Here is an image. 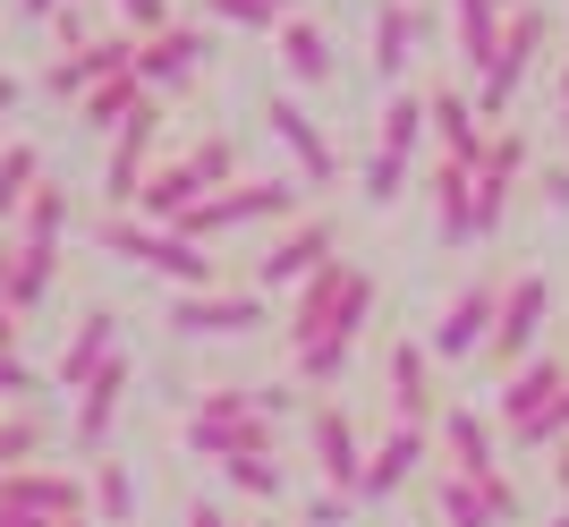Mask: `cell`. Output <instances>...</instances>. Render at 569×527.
Segmentation results:
<instances>
[{
	"label": "cell",
	"instance_id": "6da1fadb",
	"mask_svg": "<svg viewBox=\"0 0 569 527\" xmlns=\"http://www.w3.org/2000/svg\"><path fill=\"white\" fill-rule=\"evenodd\" d=\"M238 188V145L230 137H196L179 162H153L137 188V221H153V230H179V221L204 205V196Z\"/></svg>",
	"mask_w": 569,
	"mask_h": 527
},
{
	"label": "cell",
	"instance_id": "7a4b0ae2",
	"mask_svg": "<svg viewBox=\"0 0 569 527\" xmlns=\"http://www.w3.org/2000/svg\"><path fill=\"white\" fill-rule=\"evenodd\" d=\"M366 315H375V272L349 256H332L315 281L289 289V349H307V340H366Z\"/></svg>",
	"mask_w": 569,
	"mask_h": 527
},
{
	"label": "cell",
	"instance_id": "3957f363",
	"mask_svg": "<svg viewBox=\"0 0 569 527\" xmlns=\"http://www.w3.org/2000/svg\"><path fill=\"white\" fill-rule=\"evenodd\" d=\"M307 213V179H238V188H221V196H204L188 221H179V239H196V247H213V239H230V230H289V221Z\"/></svg>",
	"mask_w": 569,
	"mask_h": 527
},
{
	"label": "cell",
	"instance_id": "277c9868",
	"mask_svg": "<svg viewBox=\"0 0 569 527\" xmlns=\"http://www.w3.org/2000/svg\"><path fill=\"white\" fill-rule=\"evenodd\" d=\"M94 239L111 247L119 264H144V272H162L170 289H221V264L204 256L196 239H179V230H153V221H137V213H111Z\"/></svg>",
	"mask_w": 569,
	"mask_h": 527
},
{
	"label": "cell",
	"instance_id": "5b68a950",
	"mask_svg": "<svg viewBox=\"0 0 569 527\" xmlns=\"http://www.w3.org/2000/svg\"><path fill=\"white\" fill-rule=\"evenodd\" d=\"M545 34H552V18L527 0V9H510V26H501V51H493V69L476 77L468 95H476V111H485V128H501L510 120V102H519V86H527V69H536V51H545Z\"/></svg>",
	"mask_w": 569,
	"mask_h": 527
},
{
	"label": "cell",
	"instance_id": "8992f818",
	"mask_svg": "<svg viewBox=\"0 0 569 527\" xmlns=\"http://www.w3.org/2000/svg\"><path fill=\"white\" fill-rule=\"evenodd\" d=\"M501 298H510V272H476V281H459V298L442 307V324H433V358L459 366V358H485V340H493L501 324Z\"/></svg>",
	"mask_w": 569,
	"mask_h": 527
},
{
	"label": "cell",
	"instance_id": "52a82bcc",
	"mask_svg": "<svg viewBox=\"0 0 569 527\" xmlns=\"http://www.w3.org/2000/svg\"><path fill=\"white\" fill-rule=\"evenodd\" d=\"M340 256V221L332 213H298L289 230H272V247L256 256V289H298Z\"/></svg>",
	"mask_w": 569,
	"mask_h": 527
},
{
	"label": "cell",
	"instance_id": "ba28073f",
	"mask_svg": "<svg viewBox=\"0 0 569 527\" xmlns=\"http://www.w3.org/2000/svg\"><path fill=\"white\" fill-rule=\"evenodd\" d=\"M545 324H552V289H545V272H510L501 324H493V340H485L493 375H519V366L536 358V349H545Z\"/></svg>",
	"mask_w": 569,
	"mask_h": 527
},
{
	"label": "cell",
	"instance_id": "9c48e42d",
	"mask_svg": "<svg viewBox=\"0 0 569 527\" xmlns=\"http://www.w3.org/2000/svg\"><path fill=\"white\" fill-rule=\"evenodd\" d=\"M256 324H272L263 289H179L170 298V332L179 340H238V332H256Z\"/></svg>",
	"mask_w": 569,
	"mask_h": 527
},
{
	"label": "cell",
	"instance_id": "30bf717a",
	"mask_svg": "<svg viewBox=\"0 0 569 527\" xmlns=\"http://www.w3.org/2000/svg\"><path fill=\"white\" fill-rule=\"evenodd\" d=\"M426 459H442L433 451V426H391L366 451V485H357V503H391V494H408V485L426 477Z\"/></svg>",
	"mask_w": 569,
	"mask_h": 527
},
{
	"label": "cell",
	"instance_id": "8fae6325",
	"mask_svg": "<svg viewBox=\"0 0 569 527\" xmlns=\"http://www.w3.org/2000/svg\"><path fill=\"white\" fill-rule=\"evenodd\" d=\"M153 145H162V95L111 137V162H102V196H111V213H137V188H144V170H153Z\"/></svg>",
	"mask_w": 569,
	"mask_h": 527
},
{
	"label": "cell",
	"instance_id": "7c38bea8",
	"mask_svg": "<svg viewBox=\"0 0 569 527\" xmlns=\"http://www.w3.org/2000/svg\"><path fill=\"white\" fill-rule=\"evenodd\" d=\"M137 69V34H94V43H77V51H60L43 69V95H60V102H86L102 86V77H128Z\"/></svg>",
	"mask_w": 569,
	"mask_h": 527
},
{
	"label": "cell",
	"instance_id": "4fadbf2b",
	"mask_svg": "<svg viewBox=\"0 0 569 527\" xmlns=\"http://www.w3.org/2000/svg\"><path fill=\"white\" fill-rule=\"evenodd\" d=\"M307 451H315V468H323V485H332V494H357V485H366V443H357V417H349L340 400H315Z\"/></svg>",
	"mask_w": 569,
	"mask_h": 527
},
{
	"label": "cell",
	"instance_id": "5bb4252c",
	"mask_svg": "<svg viewBox=\"0 0 569 527\" xmlns=\"http://www.w3.org/2000/svg\"><path fill=\"white\" fill-rule=\"evenodd\" d=\"M0 503L69 527V519H94V485L69 477V468H18V477H0Z\"/></svg>",
	"mask_w": 569,
	"mask_h": 527
},
{
	"label": "cell",
	"instance_id": "9a60e30c",
	"mask_svg": "<svg viewBox=\"0 0 569 527\" xmlns=\"http://www.w3.org/2000/svg\"><path fill=\"white\" fill-rule=\"evenodd\" d=\"M519 170H527V137L519 128H493L485 162H476V239H493L510 221V196H519Z\"/></svg>",
	"mask_w": 569,
	"mask_h": 527
},
{
	"label": "cell",
	"instance_id": "2e32d148",
	"mask_svg": "<svg viewBox=\"0 0 569 527\" xmlns=\"http://www.w3.org/2000/svg\"><path fill=\"white\" fill-rule=\"evenodd\" d=\"M426 128H433V145H442V162H459V170H476L485 145H493L476 95H459V86H426Z\"/></svg>",
	"mask_w": 569,
	"mask_h": 527
},
{
	"label": "cell",
	"instance_id": "e0dca14e",
	"mask_svg": "<svg viewBox=\"0 0 569 527\" xmlns=\"http://www.w3.org/2000/svg\"><path fill=\"white\" fill-rule=\"evenodd\" d=\"M128 384H137V358L119 349V358L102 366L94 384L77 391V417H69V443H77V451H94V459H102V443H111V426H119V408H128Z\"/></svg>",
	"mask_w": 569,
	"mask_h": 527
},
{
	"label": "cell",
	"instance_id": "ac0fdd59",
	"mask_svg": "<svg viewBox=\"0 0 569 527\" xmlns=\"http://www.w3.org/2000/svg\"><path fill=\"white\" fill-rule=\"evenodd\" d=\"M263 128H272V137L289 145V162H298V179H307V188H332V179H340V153L323 145V128H315V111H307V102L272 95V102H263Z\"/></svg>",
	"mask_w": 569,
	"mask_h": 527
},
{
	"label": "cell",
	"instance_id": "d6986e66",
	"mask_svg": "<svg viewBox=\"0 0 569 527\" xmlns=\"http://www.w3.org/2000/svg\"><path fill=\"white\" fill-rule=\"evenodd\" d=\"M561 391H569V366L552 358V349H536V358H527L519 375H501V391H493V417H501L510 434H519L527 417H545V408L561 400Z\"/></svg>",
	"mask_w": 569,
	"mask_h": 527
},
{
	"label": "cell",
	"instance_id": "ffe728a7",
	"mask_svg": "<svg viewBox=\"0 0 569 527\" xmlns=\"http://www.w3.org/2000/svg\"><path fill=\"white\" fill-rule=\"evenodd\" d=\"M188 451L196 459H272L281 451V417H230V426H221V417H188Z\"/></svg>",
	"mask_w": 569,
	"mask_h": 527
},
{
	"label": "cell",
	"instance_id": "44dd1931",
	"mask_svg": "<svg viewBox=\"0 0 569 527\" xmlns=\"http://www.w3.org/2000/svg\"><path fill=\"white\" fill-rule=\"evenodd\" d=\"M137 77H144V95H179L188 77H204V34H196V26L144 34V43H137Z\"/></svg>",
	"mask_w": 569,
	"mask_h": 527
},
{
	"label": "cell",
	"instance_id": "7402d4cb",
	"mask_svg": "<svg viewBox=\"0 0 569 527\" xmlns=\"http://www.w3.org/2000/svg\"><path fill=\"white\" fill-rule=\"evenodd\" d=\"M111 358H119V315L111 307H86V315H77V332H69V349H60V366H51V384L86 391Z\"/></svg>",
	"mask_w": 569,
	"mask_h": 527
},
{
	"label": "cell",
	"instance_id": "603a6c76",
	"mask_svg": "<svg viewBox=\"0 0 569 527\" xmlns=\"http://www.w3.org/2000/svg\"><path fill=\"white\" fill-rule=\"evenodd\" d=\"M433 349L426 340H391V426H433L442 391H433Z\"/></svg>",
	"mask_w": 569,
	"mask_h": 527
},
{
	"label": "cell",
	"instance_id": "cb8c5ba5",
	"mask_svg": "<svg viewBox=\"0 0 569 527\" xmlns=\"http://www.w3.org/2000/svg\"><path fill=\"white\" fill-rule=\"evenodd\" d=\"M426 205H433L442 247H476V170H459V162L433 153V162H426Z\"/></svg>",
	"mask_w": 569,
	"mask_h": 527
},
{
	"label": "cell",
	"instance_id": "d4e9b609",
	"mask_svg": "<svg viewBox=\"0 0 569 527\" xmlns=\"http://www.w3.org/2000/svg\"><path fill=\"white\" fill-rule=\"evenodd\" d=\"M272 51H281V77H289V86H332V69H340V60H332V34H323L307 9L272 34Z\"/></svg>",
	"mask_w": 569,
	"mask_h": 527
},
{
	"label": "cell",
	"instance_id": "484cf974",
	"mask_svg": "<svg viewBox=\"0 0 569 527\" xmlns=\"http://www.w3.org/2000/svg\"><path fill=\"white\" fill-rule=\"evenodd\" d=\"M417 34H426V9H417V0H382L375 9V77L400 86L408 60H417Z\"/></svg>",
	"mask_w": 569,
	"mask_h": 527
},
{
	"label": "cell",
	"instance_id": "4316f807",
	"mask_svg": "<svg viewBox=\"0 0 569 527\" xmlns=\"http://www.w3.org/2000/svg\"><path fill=\"white\" fill-rule=\"evenodd\" d=\"M501 26H510V9H501V0H451V34H459V69H468V77L493 69Z\"/></svg>",
	"mask_w": 569,
	"mask_h": 527
},
{
	"label": "cell",
	"instance_id": "83f0119b",
	"mask_svg": "<svg viewBox=\"0 0 569 527\" xmlns=\"http://www.w3.org/2000/svg\"><path fill=\"white\" fill-rule=\"evenodd\" d=\"M51 281H60V247H26V239H9V307L34 315V307L51 298Z\"/></svg>",
	"mask_w": 569,
	"mask_h": 527
},
{
	"label": "cell",
	"instance_id": "f1b7e54d",
	"mask_svg": "<svg viewBox=\"0 0 569 527\" xmlns=\"http://www.w3.org/2000/svg\"><path fill=\"white\" fill-rule=\"evenodd\" d=\"M144 102H153V95H144V77H137V69H128V77H102L94 95L77 102V120H86V128H102V137H119V128L137 120Z\"/></svg>",
	"mask_w": 569,
	"mask_h": 527
},
{
	"label": "cell",
	"instance_id": "f546056e",
	"mask_svg": "<svg viewBox=\"0 0 569 527\" xmlns=\"http://www.w3.org/2000/svg\"><path fill=\"white\" fill-rule=\"evenodd\" d=\"M43 188V153L26 137H9L0 145V230H18V213H26V196Z\"/></svg>",
	"mask_w": 569,
	"mask_h": 527
},
{
	"label": "cell",
	"instance_id": "4dcf8cb0",
	"mask_svg": "<svg viewBox=\"0 0 569 527\" xmlns=\"http://www.w3.org/2000/svg\"><path fill=\"white\" fill-rule=\"evenodd\" d=\"M94 527H137V468L128 459H94Z\"/></svg>",
	"mask_w": 569,
	"mask_h": 527
},
{
	"label": "cell",
	"instance_id": "1f68e13d",
	"mask_svg": "<svg viewBox=\"0 0 569 527\" xmlns=\"http://www.w3.org/2000/svg\"><path fill=\"white\" fill-rule=\"evenodd\" d=\"M349 366H357V340H307V349H289V375L307 391H332V384H349Z\"/></svg>",
	"mask_w": 569,
	"mask_h": 527
},
{
	"label": "cell",
	"instance_id": "d6a6232c",
	"mask_svg": "<svg viewBox=\"0 0 569 527\" xmlns=\"http://www.w3.org/2000/svg\"><path fill=\"white\" fill-rule=\"evenodd\" d=\"M43 443H51V417H43V408H9V417H0V477L34 468Z\"/></svg>",
	"mask_w": 569,
	"mask_h": 527
},
{
	"label": "cell",
	"instance_id": "836d02e7",
	"mask_svg": "<svg viewBox=\"0 0 569 527\" xmlns=\"http://www.w3.org/2000/svg\"><path fill=\"white\" fill-rule=\"evenodd\" d=\"M433 510H442V527H501V510H493V494L485 485H468V477H433Z\"/></svg>",
	"mask_w": 569,
	"mask_h": 527
},
{
	"label": "cell",
	"instance_id": "e575fe53",
	"mask_svg": "<svg viewBox=\"0 0 569 527\" xmlns=\"http://www.w3.org/2000/svg\"><path fill=\"white\" fill-rule=\"evenodd\" d=\"M408 179H417V153H391V145H375V153H366V170H357V196H366V205H400L408 196Z\"/></svg>",
	"mask_w": 569,
	"mask_h": 527
},
{
	"label": "cell",
	"instance_id": "d590c367",
	"mask_svg": "<svg viewBox=\"0 0 569 527\" xmlns=\"http://www.w3.org/2000/svg\"><path fill=\"white\" fill-rule=\"evenodd\" d=\"M18 239H26V247H60V239H69V188H60V179H43V188L26 196Z\"/></svg>",
	"mask_w": 569,
	"mask_h": 527
},
{
	"label": "cell",
	"instance_id": "8d00e7d4",
	"mask_svg": "<svg viewBox=\"0 0 569 527\" xmlns=\"http://www.w3.org/2000/svg\"><path fill=\"white\" fill-rule=\"evenodd\" d=\"M375 145H391V153H426V95H408V86H400V95L382 102V137Z\"/></svg>",
	"mask_w": 569,
	"mask_h": 527
},
{
	"label": "cell",
	"instance_id": "74e56055",
	"mask_svg": "<svg viewBox=\"0 0 569 527\" xmlns=\"http://www.w3.org/2000/svg\"><path fill=\"white\" fill-rule=\"evenodd\" d=\"M221 477L247 494V503H281L289 477H281V459H221Z\"/></svg>",
	"mask_w": 569,
	"mask_h": 527
},
{
	"label": "cell",
	"instance_id": "f35d334b",
	"mask_svg": "<svg viewBox=\"0 0 569 527\" xmlns=\"http://www.w3.org/2000/svg\"><path fill=\"white\" fill-rule=\"evenodd\" d=\"M204 18L247 26V34H281V26H289V9H272V0H204Z\"/></svg>",
	"mask_w": 569,
	"mask_h": 527
},
{
	"label": "cell",
	"instance_id": "ab89813d",
	"mask_svg": "<svg viewBox=\"0 0 569 527\" xmlns=\"http://www.w3.org/2000/svg\"><path fill=\"white\" fill-rule=\"evenodd\" d=\"M561 443H569V391L545 408V417H527V426L510 434V451H561Z\"/></svg>",
	"mask_w": 569,
	"mask_h": 527
},
{
	"label": "cell",
	"instance_id": "60d3db41",
	"mask_svg": "<svg viewBox=\"0 0 569 527\" xmlns=\"http://www.w3.org/2000/svg\"><path fill=\"white\" fill-rule=\"evenodd\" d=\"M111 9H119V26H128L137 43H144V34H162V26H179V18H170V0H111Z\"/></svg>",
	"mask_w": 569,
	"mask_h": 527
},
{
	"label": "cell",
	"instance_id": "b9f144b4",
	"mask_svg": "<svg viewBox=\"0 0 569 527\" xmlns=\"http://www.w3.org/2000/svg\"><path fill=\"white\" fill-rule=\"evenodd\" d=\"M0 400H18V408L34 400V366H26L18 349H0Z\"/></svg>",
	"mask_w": 569,
	"mask_h": 527
},
{
	"label": "cell",
	"instance_id": "7bdbcfd3",
	"mask_svg": "<svg viewBox=\"0 0 569 527\" xmlns=\"http://www.w3.org/2000/svg\"><path fill=\"white\" fill-rule=\"evenodd\" d=\"M545 205H552V213H569V170H552V179H545Z\"/></svg>",
	"mask_w": 569,
	"mask_h": 527
},
{
	"label": "cell",
	"instance_id": "ee69618b",
	"mask_svg": "<svg viewBox=\"0 0 569 527\" xmlns=\"http://www.w3.org/2000/svg\"><path fill=\"white\" fill-rule=\"evenodd\" d=\"M0 527H60V519H34V510H9V503H0Z\"/></svg>",
	"mask_w": 569,
	"mask_h": 527
},
{
	"label": "cell",
	"instance_id": "f6af8a7d",
	"mask_svg": "<svg viewBox=\"0 0 569 527\" xmlns=\"http://www.w3.org/2000/svg\"><path fill=\"white\" fill-rule=\"evenodd\" d=\"M69 0H18V18H60Z\"/></svg>",
	"mask_w": 569,
	"mask_h": 527
},
{
	"label": "cell",
	"instance_id": "bcb514c9",
	"mask_svg": "<svg viewBox=\"0 0 569 527\" xmlns=\"http://www.w3.org/2000/svg\"><path fill=\"white\" fill-rule=\"evenodd\" d=\"M188 527H238V519H221L213 503H196V510H188Z\"/></svg>",
	"mask_w": 569,
	"mask_h": 527
},
{
	"label": "cell",
	"instance_id": "7dc6e473",
	"mask_svg": "<svg viewBox=\"0 0 569 527\" xmlns=\"http://www.w3.org/2000/svg\"><path fill=\"white\" fill-rule=\"evenodd\" d=\"M9 111H18V77H0V120H9Z\"/></svg>",
	"mask_w": 569,
	"mask_h": 527
},
{
	"label": "cell",
	"instance_id": "c3c4849f",
	"mask_svg": "<svg viewBox=\"0 0 569 527\" xmlns=\"http://www.w3.org/2000/svg\"><path fill=\"white\" fill-rule=\"evenodd\" d=\"M561 137H569V51H561Z\"/></svg>",
	"mask_w": 569,
	"mask_h": 527
},
{
	"label": "cell",
	"instance_id": "681fc988",
	"mask_svg": "<svg viewBox=\"0 0 569 527\" xmlns=\"http://www.w3.org/2000/svg\"><path fill=\"white\" fill-rule=\"evenodd\" d=\"M552 477H561V503H569V443H561V459H552Z\"/></svg>",
	"mask_w": 569,
	"mask_h": 527
},
{
	"label": "cell",
	"instance_id": "f907efd6",
	"mask_svg": "<svg viewBox=\"0 0 569 527\" xmlns=\"http://www.w3.org/2000/svg\"><path fill=\"white\" fill-rule=\"evenodd\" d=\"M545 527H569V510H552V519H545Z\"/></svg>",
	"mask_w": 569,
	"mask_h": 527
},
{
	"label": "cell",
	"instance_id": "816d5d0a",
	"mask_svg": "<svg viewBox=\"0 0 569 527\" xmlns=\"http://www.w3.org/2000/svg\"><path fill=\"white\" fill-rule=\"evenodd\" d=\"M272 9H289V18H298V0H272Z\"/></svg>",
	"mask_w": 569,
	"mask_h": 527
},
{
	"label": "cell",
	"instance_id": "f5cc1de1",
	"mask_svg": "<svg viewBox=\"0 0 569 527\" xmlns=\"http://www.w3.org/2000/svg\"><path fill=\"white\" fill-rule=\"evenodd\" d=\"M501 9H527V0H501Z\"/></svg>",
	"mask_w": 569,
	"mask_h": 527
},
{
	"label": "cell",
	"instance_id": "db71d44e",
	"mask_svg": "<svg viewBox=\"0 0 569 527\" xmlns=\"http://www.w3.org/2000/svg\"><path fill=\"white\" fill-rule=\"evenodd\" d=\"M69 527H94V519H69Z\"/></svg>",
	"mask_w": 569,
	"mask_h": 527
}]
</instances>
